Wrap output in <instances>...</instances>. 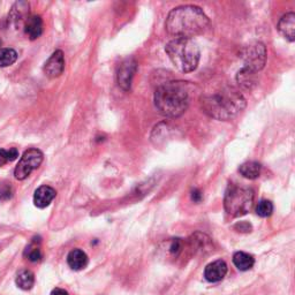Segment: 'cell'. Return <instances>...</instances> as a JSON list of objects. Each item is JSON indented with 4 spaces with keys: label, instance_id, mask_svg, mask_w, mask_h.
<instances>
[{
    "label": "cell",
    "instance_id": "cell-1",
    "mask_svg": "<svg viewBox=\"0 0 295 295\" xmlns=\"http://www.w3.org/2000/svg\"><path fill=\"white\" fill-rule=\"evenodd\" d=\"M201 108L210 118L217 120H230L246 108V99L236 88L220 83L203 92Z\"/></svg>",
    "mask_w": 295,
    "mask_h": 295
},
{
    "label": "cell",
    "instance_id": "cell-2",
    "mask_svg": "<svg viewBox=\"0 0 295 295\" xmlns=\"http://www.w3.org/2000/svg\"><path fill=\"white\" fill-rule=\"evenodd\" d=\"M210 20L200 7L186 5L174 8L170 12L165 22L167 33L175 38L197 36L209 27Z\"/></svg>",
    "mask_w": 295,
    "mask_h": 295
},
{
    "label": "cell",
    "instance_id": "cell-3",
    "mask_svg": "<svg viewBox=\"0 0 295 295\" xmlns=\"http://www.w3.org/2000/svg\"><path fill=\"white\" fill-rule=\"evenodd\" d=\"M187 82H167L157 88L155 105L158 112L167 118H178L187 111L191 100Z\"/></svg>",
    "mask_w": 295,
    "mask_h": 295
},
{
    "label": "cell",
    "instance_id": "cell-4",
    "mask_svg": "<svg viewBox=\"0 0 295 295\" xmlns=\"http://www.w3.org/2000/svg\"><path fill=\"white\" fill-rule=\"evenodd\" d=\"M166 53L181 73H191L200 63V48L193 39L175 38L167 44Z\"/></svg>",
    "mask_w": 295,
    "mask_h": 295
},
{
    "label": "cell",
    "instance_id": "cell-5",
    "mask_svg": "<svg viewBox=\"0 0 295 295\" xmlns=\"http://www.w3.org/2000/svg\"><path fill=\"white\" fill-rule=\"evenodd\" d=\"M254 204V191L248 187L230 184L224 197V208L232 217L247 214Z\"/></svg>",
    "mask_w": 295,
    "mask_h": 295
},
{
    "label": "cell",
    "instance_id": "cell-6",
    "mask_svg": "<svg viewBox=\"0 0 295 295\" xmlns=\"http://www.w3.org/2000/svg\"><path fill=\"white\" fill-rule=\"evenodd\" d=\"M240 56L244 60V69L256 74L266 63V48L261 42H254L242 47Z\"/></svg>",
    "mask_w": 295,
    "mask_h": 295
},
{
    "label": "cell",
    "instance_id": "cell-7",
    "mask_svg": "<svg viewBox=\"0 0 295 295\" xmlns=\"http://www.w3.org/2000/svg\"><path fill=\"white\" fill-rule=\"evenodd\" d=\"M44 155L38 149H29L22 156L19 164L14 170V175L17 180L27 179L33 171L37 170L43 163Z\"/></svg>",
    "mask_w": 295,
    "mask_h": 295
},
{
    "label": "cell",
    "instance_id": "cell-8",
    "mask_svg": "<svg viewBox=\"0 0 295 295\" xmlns=\"http://www.w3.org/2000/svg\"><path fill=\"white\" fill-rule=\"evenodd\" d=\"M65 69V58L63 51H56L44 65V73L50 78H56L63 74Z\"/></svg>",
    "mask_w": 295,
    "mask_h": 295
},
{
    "label": "cell",
    "instance_id": "cell-9",
    "mask_svg": "<svg viewBox=\"0 0 295 295\" xmlns=\"http://www.w3.org/2000/svg\"><path fill=\"white\" fill-rule=\"evenodd\" d=\"M136 68H138V65H136V63L133 59L126 60L125 63L120 66V68H119L118 83L124 90L130 89L131 78H133L134 76Z\"/></svg>",
    "mask_w": 295,
    "mask_h": 295
},
{
    "label": "cell",
    "instance_id": "cell-10",
    "mask_svg": "<svg viewBox=\"0 0 295 295\" xmlns=\"http://www.w3.org/2000/svg\"><path fill=\"white\" fill-rule=\"evenodd\" d=\"M227 274V264L223 259H218L206 265L204 277L209 283H218L225 278Z\"/></svg>",
    "mask_w": 295,
    "mask_h": 295
},
{
    "label": "cell",
    "instance_id": "cell-11",
    "mask_svg": "<svg viewBox=\"0 0 295 295\" xmlns=\"http://www.w3.org/2000/svg\"><path fill=\"white\" fill-rule=\"evenodd\" d=\"M57 195L56 191L50 186H41L34 194V204L39 209H44L51 204Z\"/></svg>",
    "mask_w": 295,
    "mask_h": 295
},
{
    "label": "cell",
    "instance_id": "cell-12",
    "mask_svg": "<svg viewBox=\"0 0 295 295\" xmlns=\"http://www.w3.org/2000/svg\"><path fill=\"white\" fill-rule=\"evenodd\" d=\"M278 30L285 38L289 42H294L295 39V14L287 13L281 17L278 23Z\"/></svg>",
    "mask_w": 295,
    "mask_h": 295
},
{
    "label": "cell",
    "instance_id": "cell-13",
    "mask_svg": "<svg viewBox=\"0 0 295 295\" xmlns=\"http://www.w3.org/2000/svg\"><path fill=\"white\" fill-rule=\"evenodd\" d=\"M24 32L28 35V37L34 41L38 38L43 33V20L39 15L28 16L25 20Z\"/></svg>",
    "mask_w": 295,
    "mask_h": 295
},
{
    "label": "cell",
    "instance_id": "cell-14",
    "mask_svg": "<svg viewBox=\"0 0 295 295\" xmlns=\"http://www.w3.org/2000/svg\"><path fill=\"white\" fill-rule=\"evenodd\" d=\"M88 262H89V259H88L87 254L81 249L72 250L67 256V263L69 267L75 271H80L87 267Z\"/></svg>",
    "mask_w": 295,
    "mask_h": 295
},
{
    "label": "cell",
    "instance_id": "cell-15",
    "mask_svg": "<svg viewBox=\"0 0 295 295\" xmlns=\"http://www.w3.org/2000/svg\"><path fill=\"white\" fill-rule=\"evenodd\" d=\"M233 263L240 271H248L254 266L255 259L250 254L245 252H236L233 255Z\"/></svg>",
    "mask_w": 295,
    "mask_h": 295
},
{
    "label": "cell",
    "instance_id": "cell-16",
    "mask_svg": "<svg viewBox=\"0 0 295 295\" xmlns=\"http://www.w3.org/2000/svg\"><path fill=\"white\" fill-rule=\"evenodd\" d=\"M189 245L194 252H204L211 249V239L202 233H195L189 239Z\"/></svg>",
    "mask_w": 295,
    "mask_h": 295
},
{
    "label": "cell",
    "instance_id": "cell-17",
    "mask_svg": "<svg viewBox=\"0 0 295 295\" xmlns=\"http://www.w3.org/2000/svg\"><path fill=\"white\" fill-rule=\"evenodd\" d=\"M262 171V166L257 162H247L242 164L239 169L242 177L249 180H255L259 177Z\"/></svg>",
    "mask_w": 295,
    "mask_h": 295
},
{
    "label": "cell",
    "instance_id": "cell-18",
    "mask_svg": "<svg viewBox=\"0 0 295 295\" xmlns=\"http://www.w3.org/2000/svg\"><path fill=\"white\" fill-rule=\"evenodd\" d=\"M15 283L21 289H24V290L32 289L35 284V276L32 271L22 270L19 272V274H17Z\"/></svg>",
    "mask_w": 295,
    "mask_h": 295
},
{
    "label": "cell",
    "instance_id": "cell-19",
    "mask_svg": "<svg viewBox=\"0 0 295 295\" xmlns=\"http://www.w3.org/2000/svg\"><path fill=\"white\" fill-rule=\"evenodd\" d=\"M17 59V53L13 48H0V67H8Z\"/></svg>",
    "mask_w": 295,
    "mask_h": 295
},
{
    "label": "cell",
    "instance_id": "cell-20",
    "mask_svg": "<svg viewBox=\"0 0 295 295\" xmlns=\"http://www.w3.org/2000/svg\"><path fill=\"white\" fill-rule=\"evenodd\" d=\"M17 157H19V150L16 148L0 149V166L14 162L17 159Z\"/></svg>",
    "mask_w": 295,
    "mask_h": 295
},
{
    "label": "cell",
    "instance_id": "cell-21",
    "mask_svg": "<svg viewBox=\"0 0 295 295\" xmlns=\"http://www.w3.org/2000/svg\"><path fill=\"white\" fill-rule=\"evenodd\" d=\"M274 212V204L267 200H262L256 206V213L262 218L270 217Z\"/></svg>",
    "mask_w": 295,
    "mask_h": 295
},
{
    "label": "cell",
    "instance_id": "cell-22",
    "mask_svg": "<svg viewBox=\"0 0 295 295\" xmlns=\"http://www.w3.org/2000/svg\"><path fill=\"white\" fill-rule=\"evenodd\" d=\"M36 244V241H34L32 245L28 246L27 249H25V253L24 255L28 257L29 261L32 262H39L43 257L41 249H39L38 246L35 245Z\"/></svg>",
    "mask_w": 295,
    "mask_h": 295
},
{
    "label": "cell",
    "instance_id": "cell-23",
    "mask_svg": "<svg viewBox=\"0 0 295 295\" xmlns=\"http://www.w3.org/2000/svg\"><path fill=\"white\" fill-rule=\"evenodd\" d=\"M13 196V188L10 183L0 182V202L11 200Z\"/></svg>",
    "mask_w": 295,
    "mask_h": 295
},
{
    "label": "cell",
    "instance_id": "cell-24",
    "mask_svg": "<svg viewBox=\"0 0 295 295\" xmlns=\"http://www.w3.org/2000/svg\"><path fill=\"white\" fill-rule=\"evenodd\" d=\"M183 249V242L181 239H173L170 242L169 252L173 255V256H178V255L182 252Z\"/></svg>",
    "mask_w": 295,
    "mask_h": 295
},
{
    "label": "cell",
    "instance_id": "cell-25",
    "mask_svg": "<svg viewBox=\"0 0 295 295\" xmlns=\"http://www.w3.org/2000/svg\"><path fill=\"white\" fill-rule=\"evenodd\" d=\"M234 228L241 233H248V232H252V230H253L252 225H250L249 223H246V222H241L239 224H236Z\"/></svg>",
    "mask_w": 295,
    "mask_h": 295
},
{
    "label": "cell",
    "instance_id": "cell-26",
    "mask_svg": "<svg viewBox=\"0 0 295 295\" xmlns=\"http://www.w3.org/2000/svg\"><path fill=\"white\" fill-rule=\"evenodd\" d=\"M202 199H203V195H202L200 189H194L192 192V200L195 202V203H200Z\"/></svg>",
    "mask_w": 295,
    "mask_h": 295
},
{
    "label": "cell",
    "instance_id": "cell-27",
    "mask_svg": "<svg viewBox=\"0 0 295 295\" xmlns=\"http://www.w3.org/2000/svg\"><path fill=\"white\" fill-rule=\"evenodd\" d=\"M50 295H68V292L63 288H55Z\"/></svg>",
    "mask_w": 295,
    "mask_h": 295
}]
</instances>
